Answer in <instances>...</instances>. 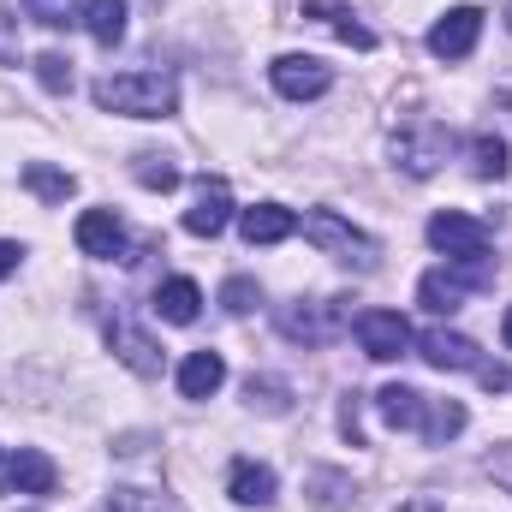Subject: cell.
Wrapping results in <instances>:
<instances>
[{
    "label": "cell",
    "mask_w": 512,
    "mask_h": 512,
    "mask_svg": "<svg viewBox=\"0 0 512 512\" xmlns=\"http://www.w3.org/2000/svg\"><path fill=\"white\" fill-rule=\"evenodd\" d=\"M90 96H96L102 114H126V120H167V114L179 108V84H173V72H161V66L102 78Z\"/></svg>",
    "instance_id": "6da1fadb"
},
{
    "label": "cell",
    "mask_w": 512,
    "mask_h": 512,
    "mask_svg": "<svg viewBox=\"0 0 512 512\" xmlns=\"http://www.w3.org/2000/svg\"><path fill=\"white\" fill-rule=\"evenodd\" d=\"M483 286H495V256H459V262L429 268V274L417 280V304L435 310V316H453V310H459L471 292H483Z\"/></svg>",
    "instance_id": "7a4b0ae2"
},
{
    "label": "cell",
    "mask_w": 512,
    "mask_h": 512,
    "mask_svg": "<svg viewBox=\"0 0 512 512\" xmlns=\"http://www.w3.org/2000/svg\"><path fill=\"white\" fill-rule=\"evenodd\" d=\"M298 227H304V239H310L322 256H334V262H346V268H376V239L358 233L346 215H334V209H310Z\"/></svg>",
    "instance_id": "3957f363"
},
{
    "label": "cell",
    "mask_w": 512,
    "mask_h": 512,
    "mask_svg": "<svg viewBox=\"0 0 512 512\" xmlns=\"http://www.w3.org/2000/svg\"><path fill=\"white\" fill-rule=\"evenodd\" d=\"M447 155H453V131L435 126V120H411V126L393 137V161H399L411 179L441 173V167H447Z\"/></svg>",
    "instance_id": "277c9868"
},
{
    "label": "cell",
    "mask_w": 512,
    "mask_h": 512,
    "mask_svg": "<svg viewBox=\"0 0 512 512\" xmlns=\"http://www.w3.org/2000/svg\"><path fill=\"white\" fill-rule=\"evenodd\" d=\"M280 334L286 340H298V346H328L346 322H352V304L346 298H334V304H280Z\"/></svg>",
    "instance_id": "5b68a950"
},
{
    "label": "cell",
    "mask_w": 512,
    "mask_h": 512,
    "mask_svg": "<svg viewBox=\"0 0 512 512\" xmlns=\"http://www.w3.org/2000/svg\"><path fill=\"white\" fill-rule=\"evenodd\" d=\"M268 78H274V90H280L286 102H316V96L334 90L328 60H316V54H280V60L268 66Z\"/></svg>",
    "instance_id": "8992f818"
},
{
    "label": "cell",
    "mask_w": 512,
    "mask_h": 512,
    "mask_svg": "<svg viewBox=\"0 0 512 512\" xmlns=\"http://www.w3.org/2000/svg\"><path fill=\"white\" fill-rule=\"evenodd\" d=\"M358 346H364V358H376V364H393V358H405V346H411V322L399 316V310H358Z\"/></svg>",
    "instance_id": "52a82bcc"
},
{
    "label": "cell",
    "mask_w": 512,
    "mask_h": 512,
    "mask_svg": "<svg viewBox=\"0 0 512 512\" xmlns=\"http://www.w3.org/2000/svg\"><path fill=\"white\" fill-rule=\"evenodd\" d=\"M72 239H78V251L96 256V262H131V239H126V221L114 215V209H84L78 215V227H72Z\"/></svg>",
    "instance_id": "ba28073f"
},
{
    "label": "cell",
    "mask_w": 512,
    "mask_h": 512,
    "mask_svg": "<svg viewBox=\"0 0 512 512\" xmlns=\"http://www.w3.org/2000/svg\"><path fill=\"white\" fill-rule=\"evenodd\" d=\"M429 245L447 256V262H459V256H489V227H483L477 215L441 209V215L429 221Z\"/></svg>",
    "instance_id": "9c48e42d"
},
{
    "label": "cell",
    "mask_w": 512,
    "mask_h": 512,
    "mask_svg": "<svg viewBox=\"0 0 512 512\" xmlns=\"http://www.w3.org/2000/svg\"><path fill=\"white\" fill-rule=\"evenodd\" d=\"M477 36H483V6H453V12L435 18L429 54H435V60H465V54L477 48Z\"/></svg>",
    "instance_id": "30bf717a"
},
{
    "label": "cell",
    "mask_w": 512,
    "mask_h": 512,
    "mask_svg": "<svg viewBox=\"0 0 512 512\" xmlns=\"http://www.w3.org/2000/svg\"><path fill=\"white\" fill-rule=\"evenodd\" d=\"M227 221H233V191H227L221 179H203L197 203L185 209V233H197V239H215V233H227Z\"/></svg>",
    "instance_id": "8fae6325"
},
{
    "label": "cell",
    "mask_w": 512,
    "mask_h": 512,
    "mask_svg": "<svg viewBox=\"0 0 512 512\" xmlns=\"http://www.w3.org/2000/svg\"><path fill=\"white\" fill-rule=\"evenodd\" d=\"M417 352H423V364H435V370H477V364H483V358H477V340H465V334H453V328L417 334Z\"/></svg>",
    "instance_id": "7c38bea8"
},
{
    "label": "cell",
    "mask_w": 512,
    "mask_h": 512,
    "mask_svg": "<svg viewBox=\"0 0 512 512\" xmlns=\"http://www.w3.org/2000/svg\"><path fill=\"white\" fill-rule=\"evenodd\" d=\"M108 346H114V358L137 370V376H161V352H155V340L143 334V328H131L126 316H114L108 322Z\"/></svg>",
    "instance_id": "4fadbf2b"
},
{
    "label": "cell",
    "mask_w": 512,
    "mask_h": 512,
    "mask_svg": "<svg viewBox=\"0 0 512 512\" xmlns=\"http://www.w3.org/2000/svg\"><path fill=\"white\" fill-rule=\"evenodd\" d=\"M54 483H60V471H54L48 453L24 447V453L6 459V489H12V495H54Z\"/></svg>",
    "instance_id": "5bb4252c"
},
{
    "label": "cell",
    "mask_w": 512,
    "mask_h": 512,
    "mask_svg": "<svg viewBox=\"0 0 512 512\" xmlns=\"http://www.w3.org/2000/svg\"><path fill=\"white\" fill-rule=\"evenodd\" d=\"M304 18L328 24V30H334L346 48H364V54L376 48V30H370V24H358V12H352L346 0H304Z\"/></svg>",
    "instance_id": "9a60e30c"
},
{
    "label": "cell",
    "mask_w": 512,
    "mask_h": 512,
    "mask_svg": "<svg viewBox=\"0 0 512 512\" xmlns=\"http://www.w3.org/2000/svg\"><path fill=\"white\" fill-rule=\"evenodd\" d=\"M155 316L161 322H173V328H191L197 316H203V292H197V280H161L155 286Z\"/></svg>",
    "instance_id": "2e32d148"
},
{
    "label": "cell",
    "mask_w": 512,
    "mask_h": 512,
    "mask_svg": "<svg viewBox=\"0 0 512 512\" xmlns=\"http://www.w3.org/2000/svg\"><path fill=\"white\" fill-rule=\"evenodd\" d=\"M239 233H245V245H280V239L298 233V215L280 209V203H256V209L239 215Z\"/></svg>",
    "instance_id": "e0dca14e"
},
{
    "label": "cell",
    "mask_w": 512,
    "mask_h": 512,
    "mask_svg": "<svg viewBox=\"0 0 512 512\" xmlns=\"http://www.w3.org/2000/svg\"><path fill=\"white\" fill-rule=\"evenodd\" d=\"M227 382V358L221 352H191L185 364H179V393L185 399H215Z\"/></svg>",
    "instance_id": "ac0fdd59"
},
{
    "label": "cell",
    "mask_w": 512,
    "mask_h": 512,
    "mask_svg": "<svg viewBox=\"0 0 512 512\" xmlns=\"http://www.w3.org/2000/svg\"><path fill=\"white\" fill-rule=\"evenodd\" d=\"M376 411H382L387 429H423V411H429V399H423L417 387H405V382H387L382 393H376Z\"/></svg>",
    "instance_id": "d6986e66"
},
{
    "label": "cell",
    "mask_w": 512,
    "mask_h": 512,
    "mask_svg": "<svg viewBox=\"0 0 512 512\" xmlns=\"http://www.w3.org/2000/svg\"><path fill=\"white\" fill-rule=\"evenodd\" d=\"M227 495H233L239 507H268V501H274V471L256 465V459H233V471H227Z\"/></svg>",
    "instance_id": "ffe728a7"
},
{
    "label": "cell",
    "mask_w": 512,
    "mask_h": 512,
    "mask_svg": "<svg viewBox=\"0 0 512 512\" xmlns=\"http://www.w3.org/2000/svg\"><path fill=\"white\" fill-rule=\"evenodd\" d=\"M78 24H84V30H90L102 48H114V42L126 36V0H90Z\"/></svg>",
    "instance_id": "44dd1931"
},
{
    "label": "cell",
    "mask_w": 512,
    "mask_h": 512,
    "mask_svg": "<svg viewBox=\"0 0 512 512\" xmlns=\"http://www.w3.org/2000/svg\"><path fill=\"white\" fill-rule=\"evenodd\" d=\"M465 423H471V417H465V405H459V399H429V411H423V441H429V447H441V441H453Z\"/></svg>",
    "instance_id": "7402d4cb"
},
{
    "label": "cell",
    "mask_w": 512,
    "mask_h": 512,
    "mask_svg": "<svg viewBox=\"0 0 512 512\" xmlns=\"http://www.w3.org/2000/svg\"><path fill=\"white\" fill-rule=\"evenodd\" d=\"M24 185H30L42 203H66V197L78 191V179L60 173V167H48V161H30V167H24Z\"/></svg>",
    "instance_id": "603a6c76"
},
{
    "label": "cell",
    "mask_w": 512,
    "mask_h": 512,
    "mask_svg": "<svg viewBox=\"0 0 512 512\" xmlns=\"http://www.w3.org/2000/svg\"><path fill=\"white\" fill-rule=\"evenodd\" d=\"M108 507L114 512H185L173 495H161V489H137V483H120V489L108 495Z\"/></svg>",
    "instance_id": "cb8c5ba5"
},
{
    "label": "cell",
    "mask_w": 512,
    "mask_h": 512,
    "mask_svg": "<svg viewBox=\"0 0 512 512\" xmlns=\"http://www.w3.org/2000/svg\"><path fill=\"white\" fill-rule=\"evenodd\" d=\"M471 167H477V179H507V167H512V161H507V143L483 131V137L471 143Z\"/></svg>",
    "instance_id": "d4e9b609"
},
{
    "label": "cell",
    "mask_w": 512,
    "mask_h": 512,
    "mask_svg": "<svg viewBox=\"0 0 512 512\" xmlns=\"http://www.w3.org/2000/svg\"><path fill=\"white\" fill-rule=\"evenodd\" d=\"M24 12H30V18H36L42 30H72V24L84 18V12H78L72 0H24Z\"/></svg>",
    "instance_id": "484cf974"
},
{
    "label": "cell",
    "mask_w": 512,
    "mask_h": 512,
    "mask_svg": "<svg viewBox=\"0 0 512 512\" xmlns=\"http://www.w3.org/2000/svg\"><path fill=\"white\" fill-rule=\"evenodd\" d=\"M36 84L54 90V96L72 90V60H66V54H36Z\"/></svg>",
    "instance_id": "4316f807"
},
{
    "label": "cell",
    "mask_w": 512,
    "mask_h": 512,
    "mask_svg": "<svg viewBox=\"0 0 512 512\" xmlns=\"http://www.w3.org/2000/svg\"><path fill=\"white\" fill-rule=\"evenodd\" d=\"M131 173H137L149 191H173V185H179V167H173V161H161V155H137V167H131Z\"/></svg>",
    "instance_id": "83f0119b"
},
{
    "label": "cell",
    "mask_w": 512,
    "mask_h": 512,
    "mask_svg": "<svg viewBox=\"0 0 512 512\" xmlns=\"http://www.w3.org/2000/svg\"><path fill=\"white\" fill-rule=\"evenodd\" d=\"M256 298H262V292H256V280H245V274L221 286V310H227V316H251Z\"/></svg>",
    "instance_id": "f1b7e54d"
},
{
    "label": "cell",
    "mask_w": 512,
    "mask_h": 512,
    "mask_svg": "<svg viewBox=\"0 0 512 512\" xmlns=\"http://www.w3.org/2000/svg\"><path fill=\"white\" fill-rule=\"evenodd\" d=\"M310 489H316V501H322V507H346V501H352V483H346V477H334V471H316V477H310Z\"/></svg>",
    "instance_id": "f546056e"
},
{
    "label": "cell",
    "mask_w": 512,
    "mask_h": 512,
    "mask_svg": "<svg viewBox=\"0 0 512 512\" xmlns=\"http://www.w3.org/2000/svg\"><path fill=\"white\" fill-rule=\"evenodd\" d=\"M245 393H251V405H262V411H286V405H292V399H286V382H256L251 376Z\"/></svg>",
    "instance_id": "4dcf8cb0"
},
{
    "label": "cell",
    "mask_w": 512,
    "mask_h": 512,
    "mask_svg": "<svg viewBox=\"0 0 512 512\" xmlns=\"http://www.w3.org/2000/svg\"><path fill=\"white\" fill-rule=\"evenodd\" d=\"M483 471H489V477H495V483L512 495V447H495V453L483 459Z\"/></svg>",
    "instance_id": "1f68e13d"
},
{
    "label": "cell",
    "mask_w": 512,
    "mask_h": 512,
    "mask_svg": "<svg viewBox=\"0 0 512 512\" xmlns=\"http://www.w3.org/2000/svg\"><path fill=\"white\" fill-rule=\"evenodd\" d=\"M477 382L489 387V393H507V387H512V370H507V364H477Z\"/></svg>",
    "instance_id": "d6a6232c"
},
{
    "label": "cell",
    "mask_w": 512,
    "mask_h": 512,
    "mask_svg": "<svg viewBox=\"0 0 512 512\" xmlns=\"http://www.w3.org/2000/svg\"><path fill=\"white\" fill-rule=\"evenodd\" d=\"M18 262H24V251H18V245H12V239H0V280H6V274H12V268H18Z\"/></svg>",
    "instance_id": "836d02e7"
},
{
    "label": "cell",
    "mask_w": 512,
    "mask_h": 512,
    "mask_svg": "<svg viewBox=\"0 0 512 512\" xmlns=\"http://www.w3.org/2000/svg\"><path fill=\"white\" fill-rule=\"evenodd\" d=\"M501 340H507V352H512V310L501 316Z\"/></svg>",
    "instance_id": "e575fe53"
},
{
    "label": "cell",
    "mask_w": 512,
    "mask_h": 512,
    "mask_svg": "<svg viewBox=\"0 0 512 512\" xmlns=\"http://www.w3.org/2000/svg\"><path fill=\"white\" fill-rule=\"evenodd\" d=\"M0 483H6V465H0Z\"/></svg>",
    "instance_id": "d590c367"
},
{
    "label": "cell",
    "mask_w": 512,
    "mask_h": 512,
    "mask_svg": "<svg viewBox=\"0 0 512 512\" xmlns=\"http://www.w3.org/2000/svg\"><path fill=\"white\" fill-rule=\"evenodd\" d=\"M507 24H512V6H507Z\"/></svg>",
    "instance_id": "8d00e7d4"
}]
</instances>
